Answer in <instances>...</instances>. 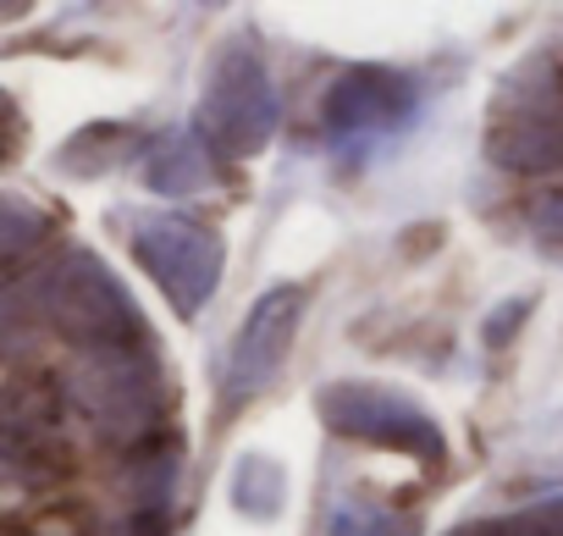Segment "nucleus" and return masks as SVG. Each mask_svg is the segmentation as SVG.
Masks as SVG:
<instances>
[{"label":"nucleus","mask_w":563,"mask_h":536,"mask_svg":"<svg viewBox=\"0 0 563 536\" xmlns=\"http://www.w3.org/2000/svg\"><path fill=\"white\" fill-rule=\"evenodd\" d=\"M404 100H409V84H398L393 73H371V67H360V73H349V78L332 89V100H327V122H332V133L371 128V122H393V117L404 111Z\"/></svg>","instance_id":"1"}]
</instances>
